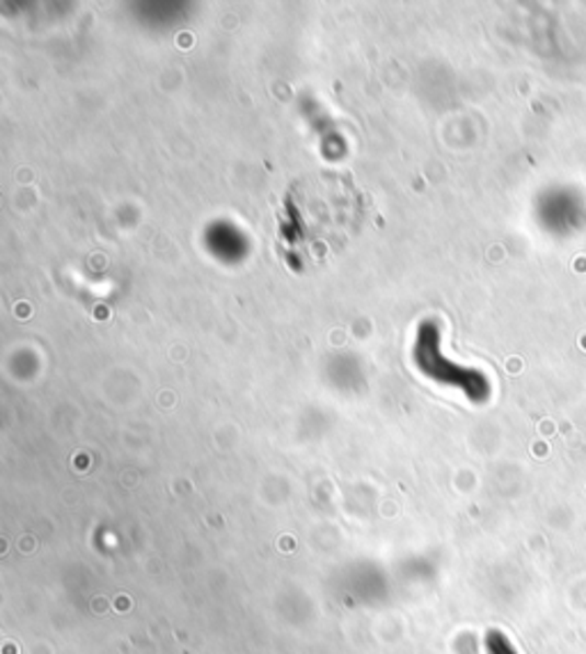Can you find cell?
Masks as SVG:
<instances>
[{
  "mask_svg": "<svg viewBox=\"0 0 586 654\" xmlns=\"http://www.w3.org/2000/svg\"><path fill=\"white\" fill-rule=\"evenodd\" d=\"M486 652L489 654H518L502 632H491L486 636Z\"/></svg>",
  "mask_w": 586,
  "mask_h": 654,
  "instance_id": "obj_1",
  "label": "cell"
}]
</instances>
